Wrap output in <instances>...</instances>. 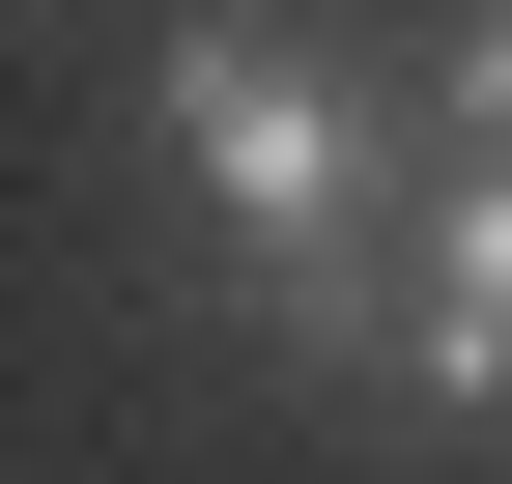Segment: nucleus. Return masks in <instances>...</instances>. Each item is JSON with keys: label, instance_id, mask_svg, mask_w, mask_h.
Segmentation results:
<instances>
[{"label": "nucleus", "instance_id": "nucleus-1", "mask_svg": "<svg viewBox=\"0 0 512 484\" xmlns=\"http://www.w3.org/2000/svg\"><path fill=\"white\" fill-rule=\"evenodd\" d=\"M143 114H171V171L228 200V257L285 285V314H370V114L313 86L285 29H171V86H143Z\"/></svg>", "mask_w": 512, "mask_h": 484}, {"label": "nucleus", "instance_id": "nucleus-2", "mask_svg": "<svg viewBox=\"0 0 512 484\" xmlns=\"http://www.w3.org/2000/svg\"><path fill=\"white\" fill-rule=\"evenodd\" d=\"M399 371H427V399H512V171H456V200H427V285H399Z\"/></svg>", "mask_w": 512, "mask_h": 484}, {"label": "nucleus", "instance_id": "nucleus-3", "mask_svg": "<svg viewBox=\"0 0 512 484\" xmlns=\"http://www.w3.org/2000/svg\"><path fill=\"white\" fill-rule=\"evenodd\" d=\"M456 143L512 171V0H484V29H456Z\"/></svg>", "mask_w": 512, "mask_h": 484}]
</instances>
